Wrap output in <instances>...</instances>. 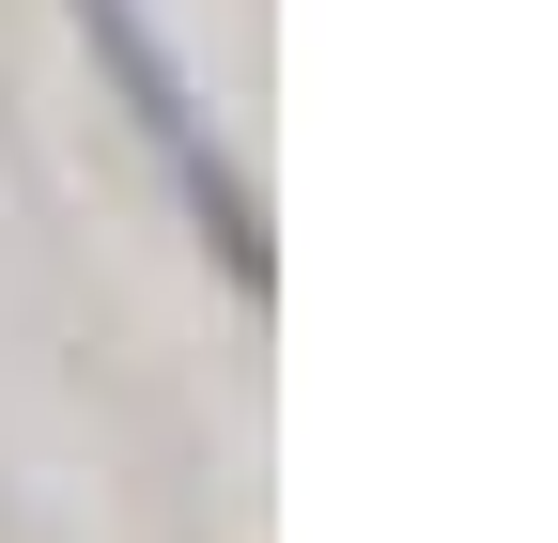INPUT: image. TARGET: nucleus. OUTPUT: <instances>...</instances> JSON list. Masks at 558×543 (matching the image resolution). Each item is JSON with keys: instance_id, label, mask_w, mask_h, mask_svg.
Segmentation results:
<instances>
[{"instance_id": "1", "label": "nucleus", "mask_w": 558, "mask_h": 543, "mask_svg": "<svg viewBox=\"0 0 558 543\" xmlns=\"http://www.w3.org/2000/svg\"><path fill=\"white\" fill-rule=\"evenodd\" d=\"M78 32H94V62L124 79V109H140V141H156L171 171H186V202H202V233L233 249V280H264V233H248V186L218 171V141H202V109H186V62L140 32V0H78Z\"/></svg>"}]
</instances>
